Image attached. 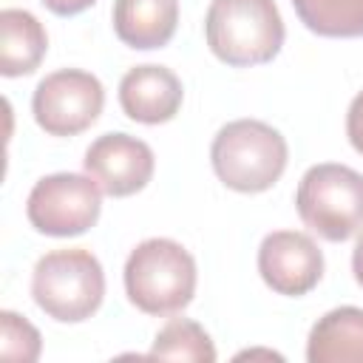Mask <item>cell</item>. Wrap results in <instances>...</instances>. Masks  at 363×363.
Returning a JSON list of instances; mask_svg holds the SVG:
<instances>
[{"mask_svg": "<svg viewBox=\"0 0 363 363\" xmlns=\"http://www.w3.org/2000/svg\"><path fill=\"white\" fill-rule=\"evenodd\" d=\"M292 6L318 37H363V0H292Z\"/></svg>", "mask_w": 363, "mask_h": 363, "instance_id": "cell-14", "label": "cell"}, {"mask_svg": "<svg viewBox=\"0 0 363 363\" xmlns=\"http://www.w3.org/2000/svg\"><path fill=\"white\" fill-rule=\"evenodd\" d=\"M352 272H354V281L363 286V233L357 235L354 250H352Z\"/></svg>", "mask_w": 363, "mask_h": 363, "instance_id": "cell-19", "label": "cell"}, {"mask_svg": "<svg viewBox=\"0 0 363 363\" xmlns=\"http://www.w3.org/2000/svg\"><path fill=\"white\" fill-rule=\"evenodd\" d=\"M48 11H54V14H60V17H74V14H79V11H85V9H91L96 0H40Z\"/></svg>", "mask_w": 363, "mask_h": 363, "instance_id": "cell-18", "label": "cell"}, {"mask_svg": "<svg viewBox=\"0 0 363 363\" xmlns=\"http://www.w3.org/2000/svg\"><path fill=\"white\" fill-rule=\"evenodd\" d=\"M48 51V34L43 23L26 9L0 11V74L26 77L34 74Z\"/></svg>", "mask_w": 363, "mask_h": 363, "instance_id": "cell-13", "label": "cell"}, {"mask_svg": "<svg viewBox=\"0 0 363 363\" xmlns=\"http://www.w3.org/2000/svg\"><path fill=\"white\" fill-rule=\"evenodd\" d=\"M309 363H363V309L337 306L318 318L306 340Z\"/></svg>", "mask_w": 363, "mask_h": 363, "instance_id": "cell-12", "label": "cell"}, {"mask_svg": "<svg viewBox=\"0 0 363 363\" xmlns=\"http://www.w3.org/2000/svg\"><path fill=\"white\" fill-rule=\"evenodd\" d=\"M258 272L272 292L301 298L323 278V252L306 233L275 230L258 247Z\"/></svg>", "mask_w": 363, "mask_h": 363, "instance_id": "cell-8", "label": "cell"}, {"mask_svg": "<svg viewBox=\"0 0 363 363\" xmlns=\"http://www.w3.org/2000/svg\"><path fill=\"white\" fill-rule=\"evenodd\" d=\"M301 221L326 241H346L363 230V173L323 162L312 164L295 193Z\"/></svg>", "mask_w": 363, "mask_h": 363, "instance_id": "cell-5", "label": "cell"}, {"mask_svg": "<svg viewBox=\"0 0 363 363\" xmlns=\"http://www.w3.org/2000/svg\"><path fill=\"white\" fill-rule=\"evenodd\" d=\"M105 105L102 82L79 68H62L40 79L31 96V113L48 136H77L91 128Z\"/></svg>", "mask_w": 363, "mask_h": 363, "instance_id": "cell-7", "label": "cell"}, {"mask_svg": "<svg viewBox=\"0 0 363 363\" xmlns=\"http://www.w3.org/2000/svg\"><path fill=\"white\" fill-rule=\"evenodd\" d=\"M85 173L113 199L139 193L153 179V150L130 133H102L85 150Z\"/></svg>", "mask_w": 363, "mask_h": 363, "instance_id": "cell-9", "label": "cell"}, {"mask_svg": "<svg viewBox=\"0 0 363 363\" xmlns=\"http://www.w3.org/2000/svg\"><path fill=\"white\" fill-rule=\"evenodd\" d=\"M346 136H349L352 147L363 156V91L349 105V113H346Z\"/></svg>", "mask_w": 363, "mask_h": 363, "instance_id": "cell-17", "label": "cell"}, {"mask_svg": "<svg viewBox=\"0 0 363 363\" xmlns=\"http://www.w3.org/2000/svg\"><path fill=\"white\" fill-rule=\"evenodd\" d=\"M204 37L221 62L250 68L278 57L286 28L275 0H213L204 17Z\"/></svg>", "mask_w": 363, "mask_h": 363, "instance_id": "cell-1", "label": "cell"}, {"mask_svg": "<svg viewBox=\"0 0 363 363\" xmlns=\"http://www.w3.org/2000/svg\"><path fill=\"white\" fill-rule=\"evenodd\" d=\"M176 23L179 0H113V31L130 48L150 51L167 45Z\"/></svg>", "mask_w": 363, "mask_h": 363, "instance_id": "cell-11", "label": "cell"}, {"mask_svg": "<svg viewBox=\"0 0 363 363\" xmlns=\"http://www.w3.org/2000/svg\"><path fill=\"white\" fill-rule=\"evenodd\" d=\"M125 292L145 315L182 312L196 295V261L173 238H147L125 261Z\"/></svg>", "mask_w": 363, "mask_h": 363, "instance_id": "cell-3", "label": "cell"}, {"mask_svg": "<svg viewBox=\"0 0 363 363\" xmlns=\"http://www.w3.org/2000/svg\"><path fill=\"white\" fill-rule=\"evenodd\" d=\"M102 210V187L82 173L43 176L26 201V216L37 233L68 238L91 230Z\"/></svg>", "mask_w": 363, "mask_h": 363, "instance_id": "cell-6", "label": "cell"}, {"mask_svg": "<svg viewBox=\"0 0 363 363\" xmlns=\"http://www.w3.org/2000/svg\"><path fill=\"white\" fill-rule=\"evenodd\" d=\"M286 139L261 119L227 122L210 147L216 176L238 193H264L286 170Z\"/></svg>", "mask_w": 363, "mask_h": 363, "instance_id": "cell-2", "label": "cell"}, {"mask_svg": "<svg viewBox=\"0 0 363 363\" xmlns=\"http://www.w3.org/2000/svg\"><path fill=\"white\" fill-rule=\"evenodd\" d=\"M0 354L6 360H37L40 357V332L20 318L17 312H0Z\"/></svg>", "mask_w": 363, "mask_h": 363, "instance_id": "cell-16", "label": "cell"}, {"mask_svg": "<svg viewBox=\"0 0 363 363\" xmlns=\"http://www.w3.org/2000/svg\"><path fill=\"white\" fill-rule=\"evenodd\" d=\"M150 357H164V360H196V363H213L216 360V346L210 335L190 318H173L167 320L153 346Z\"/></svg>", "mask_w": 363, "mask_h": 363, "instance_id": "cell-15", "label": "cell"}, {"mask_svg": "<svg viewBox=\"0 0 363 363\" xmlns=\"http://www.w3.org/2000/svg\"><path fill=\"white\" fill-rule=\"evenodd\" d=\"M31 298L60 323L88 320L105 298V272L99 258L82 247L45 252L31 272Z\"/></svg>", "mask_w": 363, "mask_h": 363, "instance_id": "cell-4", "label": "cell"}, {"mask_svg": "<svg viewBox=\"0 0 363 363\" xmlns=\"http://www.w3.org/2000/svg\"><path fill=\"white\" fill-rule=\"evenodd\" d=\"M184 99L182 79L164 65H136L119 82V105L128 119L142 125L170 122Z\"/></svg>", "mask_w": 363, "mask_h": 363, "instance_id": "cell-10", "label": "cell"}]
</instances>
